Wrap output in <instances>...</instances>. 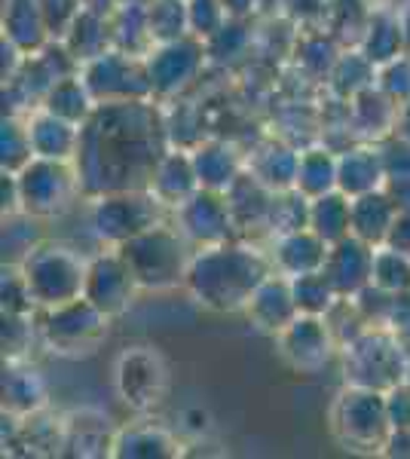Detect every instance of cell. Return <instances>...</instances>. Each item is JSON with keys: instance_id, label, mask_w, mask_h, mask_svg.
Instances as JSON below:
<instances>
[{"instance_id": "obj_3", "label": "cell", "mask_w": 410, "mask_h": 459, "mask_svg": "<svg viewBox=\"0 0 410 459\" xmlns=\"http://www.w3.org/2000/svg\"><path fill=\"white\" fill-rule=\"evenodd\" d=\"M343 371L349 386L389 392L410 377L407 346L389 325H371L343 346Z\"/></svg>"}, {"instance_id": "obj_54", "label": "cell", "mask_w": 410, "mask_h": 459, "mask_svg": "<svg viewBox=\"0 0 410 459\" xmlns=\"http://www.w3.org/2000/svg\"><path fill=\"white\" fill-rule=\"evenodd\" d=\"M401 28H405V43H407V53H410V4H405V10L398 13Z\"/></svg>"}, {"instance_id": "obj_36", "label": "cell", "mask_w": 410, "mask_h": 459, "mask_svg": "<svg viewBox=\"0 0 410 459\" xmlns=\"http://www.w3.org/2000/svg\"><path fill=\"white\" fill-rule=\"evenodd\" d=\"M147 28H151L153 47L156 43L181 40L190 34V10L188 0H153L147 6Z\"/></svg>"}, {"instance_id": "obj_2", "label": "cell", "mask_w": 410, "mask_h": 459, "mask_svg": "<svg viewBox=\"0 0 410 459\" xmlns=\"http://www.w3.org/2000/svg\"><path fill=\"white\" fill-rule=\"evenodd\" d=\"M270 276V264L255 248L208 246L193 255L188 270V291L214 313H240L249 307L255 288Z\"/></svg>"}, {"instance_id": "obj_38", "label": "cell", "mask_w": 410, "mask_h": 459, "mask_svg": "<svg viewBox=\"0 0 410 459\" xmlns=\"http://www.w3.org/2000/svg\"><path fill=\"white\" fill-rule=\"evenodd\" d=\"M371 285L383 288V291H389V294L410 291V255L392 246H377Z\"/></svg>"}, {"instance_id": "obj_33", "label": "cell", "mask_w": 410, "mask_h": 459, "mask_svg": "<svg viewBox=\"0 0 410 459\" xmlns=\"http://www.w3.org/2000/svg\"><path fill=\"white\" fill-rule=\"evenodd\" d=\"M337 166L340 157H334V151H327V147L303 151L301 166H297V190L310 199L337 190Z\"/></svg>"}, {"instance_id": "obj_1", "label": "cell", "mask_w": 410, "mask_h": 459, "mask_svg": "<svg viewBox=\"0 0 410 459\" xmlns=\"http://www.w3.org/2000/svg\"><path fill=\"white\" fill-rule=\"evenodd\" d=\"M162 126L147 101L99 105L83 123L77 151V175L89 194L151 187L162 160Z\"/></svg>"}, {"instance_id": "obj_25", "label": "cell", "mask_w": 410, "mask_h": 459, "mask_svg": "<svg viewBox=\"0 0 410 459\" xmlns=\"http://www.w3.org/2000/svg\"><path fill=\"white\" fill-rule=\"evenodd\" d=\"M4 31L6 40L19 47V53H40L49 37L40 0H6Z\"/></svg>"}, {"instance_id": "obj_29", "label": "cell", "mask_w": 410, "mask_h": 459, "mask_svg": "<svg viewBox=\"0 0 410 459\" xmlns=\"http://www.w3.org/2000/svg\"><path fill=\"white\" fill-rule=\"evenodd\" d=\"M310 227L322 236L327 246L353 236V196H346L343 190L316 196L310 203Z\"/></svg>"}, {"instance_id": "obj_42", "label": "cell", "mask_w": 410, "mask_h": 459, "mask_svg": "<svg viewBox=\"0 0 410 459\" xmlns=\"http://www.w3.org/2000/svg\"><path fill=\"white\" fill-rule=\"evenodd\" d=\"M251 34L245 31V25L240 19H227L223 25L214 31L212 37H205V53L208 58H214V62H227V58H236L245 53V47H249Z\"/></svg>"}, {"instance_id": "obj_27", "label": "cell", "mask_w": 410, "mask_h": 459, "mask_svg": "<svg viewBox=\"0 0 410 459\" xmlns=\"http://www.w3.org/2000/svg\"><path fill=\"white\" fill-rule=\"evenodd\" d=\"M47 404V383L34 368H22L13 361L4 374V413L10 417H34L40 407Z\"/></svg>"}, {"instance_id": "obj_26", "label": "cell", "mask_w": 410, "mask_h": 459, "mask_svg": "<svg viewBox=\"0 0 410 459\" xmlns=\"http://www.w3.org/2000/svg\"><path fill=\"white\" fill-rule=\"evenodd\" d=\"M297 166H301V153L291 151L282 142H270L255 151V157L249 162V172L260 184H266L273 194H285V190L297 187Z\"/></svg>"}, {"instance_id": "obj_20", "label": "cell", "mask_w": 410, "mask_h": 459, "mask_svg": "<svg viewBox=\"0 0 410 459\" xmlns=\"http://www.w3.org/2000/svg\"><path fill=\"white\" fill-rule=\"evenodd\" d=\"M151 194L160 199L162 205H184L188 199L199 190V175L193 169V157L184 151H169L162 153V160L156 162L153 178H151Z\"/></svg>"}, {"instance_id": "obj_23", "label": "cell", "mask_w": 410, "mask_h": 459, "mask_svg": "<svg viewBox=\"0 0 410 459\" xmlns=\"http://www.w3.org/2000/svg\"><path fill=\"white\" fill-rule=\"evenodd\" d=\"M190 157H193V169H196V175H199V187H205V190L227 194L236 178L242 175L240 153L223 142H199L193 147Z\"/></svg>"}, {"instance_id": "obj_53", "label": "cell", "mask_w": 410, "mask_h": 459, "mask_svg": "<svg viewBox=\"0 0 410 459\" xmlns=\"http://www.w3.org/2000/svg\"><path fill=\"white\" fill-rule=\"evenodd\" d=\"M395 135L405 138V142H410V101H405V105H401V114H398V129H395Z\"/></svg>"}, {"instance_id": "obj_21", "label": "cell", "mask_w": 410, "mask_h": 459, "mask_svg": "<svg viewBox=\"0 0 410 459\" xmlns=\"http://www.w3.org/2000/svg\"><path fill=\"white\" fill-rule=\"evenodd\" d=\"M28 132H31L34 157L71 162L74 157H77V151H80V135H83V126H77L71 120H62V117L49 114V110H40V114L31 117Z\"/></svg>"}, {"instance_id": "obj_6", "label": "cell", "mask_w": 410, "mask_h": 459, "mask_svg": "<svg viewBox=\"0 0 410 459\" xmlns=\"http://www.w3.org/2000/svg\"><path fill=\"white\" fill-rule=\"evenodd\" d=\"M19 266H22V276H25L28 288H31V298L37 307L52 309V307H62V303L83 298L89 264L80 261L71 248L37 246Z\"/></svg>"}, {"instance_id": "obj_41", "label": "cell", "mask_w": 410, "mask_h": 459, "mask_svg": "<svg viewBox=\"0 0 410 459\" xmlns=\"http://www.w3.org/2000/svg\"><path fill=\"white\" fill-rule=\"evenodd\" d=\"M340 56L343 53L334 34H310V37H303V43L297 47V62L310 74H318V77H322V74L327 77Z\"/></svg>"}, {"instance_id": "obj_12", "label": "cell", "mask_w": 410, "mask_h": 459, "mask_svg": "<svg viewBox=\"0 0 410 459\" xmlns=\"http://www.w3.org/2000/svg\"><path fill=\"white\" fill-rule=\"evenodd\" d=\"M205 43L199 37H181V40L156 43L147 56V74H151L153 95H178L199 77L205 62Z\"/></svg>"}, {"instance_id": "obj_40", "label": "cell", "mask_w": 410, "mask_h": 459, "mask_svg": "<svg viewBox=\"0 0 410 459\" xmlns=\"http://www.w3.org/2000/svg\"><path fill=\"white\" fill-rule=\"evenodd\" d=\"M310 196H303L301 190H285V194H275L273 199V214H270V230L275 236L291 233V230L310 227Z\"/></svg>"}, {"instance_id": "obj_55", "label": "cell", "mask_w": 410, "mask_h": 459, "mask_svg": "<svg viewBox=\"0 0 410 459\" xmlns=\"http://www.w3.org/2000/svg\"><path fill=\"white\" fill-rule=\"evenodd\" d=\"M120 4H126V6H151L153 0H120Z\"/></svg>"}, {"instance_id": "obj_9", "label": "cell", "mask_w": 410, "mask_h": 459, "mask_svg": "<svg viewBox=\"0 0 410 459\" xmlns=\"http://www.w3.org/2000/svg\"><path fill=\"white\" fill-rule=\"evenodd\" d=\"M83 83L92 92L95 105H114V101H144L153 95L147 62H141L123 49H108L104 56L83 65Z\"/></svg>"}, {"instance_id": "obj_19", "label": "cell", "mask_w": 410, "mask_h": 459, "mask_svg": "<svg viewBox=\"0 0 410 459\" xmlns=\"http://www.w3.org/2000/svg\"><path fill=\"white\" fill-rule=\"evenodd\" d=\"M327 242L316 233L312 227L291 230L275 239V270L285 273V276H303V273L322 270L327 261Z\"/></svg>"}, {"instance_id": "obj_30", "label": "cell", "mask_w": 410, "mask_h": 459, "mask_svg": "<svg viewBox=\"0 0 410 459\" xmlns=\"http://www.w3.org/2000/svg\"><path fill=\"white\" fill-rule=\"evenodd\" d=\"M362 53L368 56L377 68H383L392 58L407 53L405 28H401L398 13H374V16H371L368 31L362 37Z\"/></svg>"}, {"instance_id": "obj_13", "label": "cell", "mask_w": 410, "mask_h": 459, "mask_svg": "<svg viewBox=\"0 0 410 459\" xmlns=\"http://www.w3.org/2000/svg\"><path fill=\"white\" fill-rule=\"evenodd\" d=\"M279 355L301 374H318L334 352V331L325 316L301 313L285 331L275 334Z\"/></svg>"}, {"instance_id": "obj_50", "label": "cell", "mask_w": 410, "mask_h": 459, "mask_svg": "<svg viewBox=\"0 0 410 459\" xmlns=\"http://www.w3.org/2000/svg\"><path fill=\"white\" fill-rule=\"evenodd\" d=\"M386 194L395 199L398 212H410V178H392V181H386Z\"/></svg>"}, {"instance_id": "obj_14", "label": "cell", "mask_w": 410, "mask_h": 459, "mask_svg": "<svg viewBox=\"0 0 410 459\" xmlns=\"http://www.w3.org/2000/svg\"><path fill=\"white\" fill-rule=\"evenodd\" d=\"M175 218H178V230L188 236V242H196L203 248L223 246V242H230V236L236 230L227 194L205 190V187H199L188 203L178 205Z\"/></svg>"}, {"instance_id": "obj_31", "label": "cell", "mask_w": 410, "mask_h": 459, "mask_svg": "<svg viewBox=\"0 0 410 459\" xmlns=\"http://www.w3.org/2000/svg\"><path fill=\"white\" fill-rule=\"evenodd\" d=\"M110 43H114V31H110L108 16H99V13H92V10L80 13V16L74 19V25L68 28V34H65V47H68L71 56L83 65L108 53Z\"/></svg>"}, {"instance_id": "obj_45", "label": "cell", "mask_w": 410, "mask_h": 459, "mask_svg": "<svg viewBox=\"0 0 410 459\" xmlns=\"http://www.w3.org/2000/svg\"><path fill=\"white\" fill-rule=\"evenodd\" d=\"M377 86L386 89L398 105L410 101V53L392 58L389 65H383L377 77Z\"/></svg>"}, {"instance_id": "obj_15", "label": "cell", "mask_w": 410, "mask_h": 459, "mask_svg": "<svg viewBox=\"0 0 410 459\" xmlns=\"http://www.w3.org/2000/svg\"><path fill=\"white\" fill-rule=\"evenodd\" d=\"M138 291V282L132 276L129 264L123 261L120 251H110V255H99L89 261L86 270V285L83 298L101 309L104 316H120L129 309L132 298Z\"/></svg>"}, {"instance_id": "obj_18", "label": "cell", "mask_w": 410, "mask_h": 459, "mask_svg": "<svg viewBox=\"0 0 410 459\" xmlns=\"http://www.w3.org/2000/svg\"><path fill=\"white\" fill-rule=\"evenodd\" d=\"M398 114H401V105L377 83L362 89L355 99H349V120H353V129L364 138H374V142L392 135V132L398 129Z\"/></svg>"}, {"instance_id": "obj_44", "label": "cell", "mask_w": 410, "mask_h": 459, "mask_svg": "<svg viewBox=\"0 0 410 459\" xmlns=\"http://www.w3.org/2000/svg\"><path fill=\"white\" fill-rule=\"evenodd\" d=\"M188 10H190V34H196L199 40L212 37L230 19L223 0H188Z\"/></svg>"}, {"instance_id": "obj_51", "label": "cell", "mask_w": 410, "mask_h": 459, "mask_svg": "<svg viewBox=\"0 0 410 459\" xmlns=\"http://www.w3.org/2000/svg\"><path fill=\"white\" fill-rule=\"evenodd\" d=\"M260 4V0H223V6H227V13H230V19H242V16H249L251 10Z\"/></svg>"}, {"instance_id": "obj_52", "label": "cell", "mask_w": 410, "mask_h": 459, "mask_svg": "<svg viewBox=\"0 0 410 459\" xmlns=\"http://www.w3.org/2000/svg\"><path fill=\"white\" fill-rule=\"evenodd\" d=\"M117 6H120V0H83V10H92L99 16H114Z\"/></svg>"}, {"instance_id": "obj_16", "label": "cell", "mask_w": 410, "mask_h": 459, "mask_svg": "<svg viewBox=\"0 0 410 459\" xmlns=\"http://www.w3.org/2000/svg\"><path fill=\"white\" fill-rule=\"evenodd\" d=\"M374 251L377 246L359 239V236H346V239L334 242L327 248L325 276L337 288L340 298H355L362 288L371 285V273H374Z\"/></svg>"}, {"instance_id": "obj_48", "label": "cell", "mask_w": 410, "mask_h": 459, "mask_svg": "<svg viewBox=\"0 0 410 459\" xmlns=\"http://www.w3.org/2000/svg\"><path fill=\"white\" fill-rule=\"evenodd\" d=\"M386 411H389L392 429H410V380L386 392Z\"/></svg>"}, {"instance_id": "obj_32", "label": "cell", "mask_w": 410, "mask_h": 459, "mask_svg": "<svg viewBox=\"0 0 410 459\" xmlns=\"http://www.w3.org/2000/svg\"><path fill=\"white\" fill-rule=\"evenodd\" d=\"M95 108L99 105H95L92 92H89V86L83 83L80 74H71V77L58 80V83L43 95V110H49V114L62 117V120H71L77 126H83L89 117L95 114Z\"/></svg>"}, {"instance_id": "obj_49", "label": "cell", "mask_w": 410, "mask_h": 459, "mask_svg": "<svg viewBox=\"0 0 410 459\" xmlns=\"http://www.w3.org/2000/svg\"><path fill=\"white\" fill-rule=\"evenodd\" d=\"M383 246H392L410 255V212H398V218H395V224L389 230V239H386Z\"/></svg>"}, {"instance_id": "obj_17", "label": "cell", "mask_w": 410, "mask_h": 459, "mask_svg": "<svg viewBox=\"0 0 410 459\" xmlns=\"http://www.w3.org/2000/svg\"><path fill=\"white\" fill-rule=\"evenodd\" d=\"M245 316L251 318L257 331H266V334H279L285 331L301 309H297V300H294V288H291V276H266L264 282L255 288L251 294L249 307H245Z\"/></svg>"}, {"instance_id": "obj_28", "label": "cell", "mask_w": 410, "mask_h": 459, "mask_svg": "<svg viewBox=\"0 0 410 459\" xmlns=\"http://www.w3.org/2000/svg\"><path fill=\"white\" fill-rule=\"evenodd\" d=\"M110 456L120 459H162L178 456V441L160 426H132L114 435Z\"/></svg>"}, {"instance_id": "obj_46", "label": "cell", "mask_w": 410, "mask_h": 459, "mask_svg": "<svg viewBox=\"0 0 410 459\" xmlns=\"http://www.w3.org/2000/svg\"><path fill=\"white\" fill-rule=\"evenodd\" d=\"M43 16H47L49 34H68V28L74 25V19L83 13V0H40Z\"/></svg>"}, {"instance_id": "obj_4", "label": "cell", "mask_w": 410, "mask_h": 459, "mask_svg": "<svg viewBox=\"0 0 410 459\" xmlns=\"http://www.w3.org/2000/svg\"><path fill=\"white\" fill-rule=\"evenodd\" d=\"M117 251L129 264L138 288H144V291H169V288L188 282L193 257L188 255V236L181 230L156 224L117 246Z\"/></svg>"}, {"instance_id": "obj_35", "label": "cell", "mask_w": 410, "mask_h": 459, "mask_svg": "<svg viewBox=\"0 0 410 459\" xmlns=\"http://www.w3.org/2000/svg\"><path fill=\"white\" fill-rule=\"evenodd\" d=\"M377 80V65L371 62L364 53H343L334 65V71L327 74V83L334 86V92L340 99H355L362 89L374 86Z\"/></svg>"}, {"instance_id": "obj_10", "label": "cell", "mask_w": 410, "mask_h": 459, "mask_svg": "<svg viewBox=\"0 0 410 459\" xmlns=\"http://www.w3.org/2000/svg\"><path fill=\"white\" fill-rule=\"evenodd\" d=\"M114 386L126 407L138 413L153 411L169 392V365L153 346H129L117 355Z\"/></svg>"}, {"instance_id": "obj_5", "label": "cell", "mask_w": 410, "mask_h": 459, "mask_svg": "<svg viewBox=\"0 0 410 459\" xmlns=\"http://www.w3.org/2000/svg\"><path fill=\"white\" fill-rule=\"evenodd\" d=\"M331 429L340 444L355 454H383L392 435L386 392L349 386L331 407Z\"/></svg>"}, {"instance_id": "obj_22", "label": "cell", "mask_w": 410, "mask_h": 459, "mask_svg": "<svg viewBox=\"0 0 410 459\" xmlns=\"http://www.w3.org/2000/svg\"><path fill=\"white\" fill-rule=\"evenodd\" d=\"M383 187H386V166L379 147H353V151H343L337 166V190L355 199Z\"/></svg>"}, {"instance_id": "obj_37", "label": "cell", "mask_w": 410, "mask_h": 459, "mask_svg": "<svg viewBox=\"0 0 410 459\" xmlns=\"http://www.w3.org/2000/svg\"><path fill=\"white\" fill-rule=\"evenodd\" d=\"M43 246L40 242V218L28 212H13L4 218V261L22 264L28 255Z\"/></svg>"}, {"instance_id": "obj_39", "label": "cell", "mask_w": 410, "mask_h": 459, "mask_svg": "<svg viewBox=\"0 0 410 459\" xmlns=\"http://www.w3.org/2000/svg\"><path fill=\"white\" fill-rule=\"evenodd\" d=\"M0 160H4V172H22L28 162L34 160L31 132L22 126L16 117H6L4 132H0Z\"/></svg>"}, {"instance_id": "obj_8", "label": "cell", "mask_w": 410, "mask_h": 459, "mask_svg": "<svg viewBox=\"0 0 410 459\" xmlns=\"http://www.w3.org/2000/svg\"><path fill=\"white\" fill-rule=\"evenodd\" d=\"M19 181V203L22 212L34 214V218H52L62 214L77 196L80 175L65 160H43L34 157L22 172H16Z\"/></svg>"}, {"instance_id": "obj_34", "label": "cell", "mask_w": 410, "mask_h": 459, "mask_svg": "<svg viewBox=\"0 0 410 459\" xmlns=\"http://www.w3.org/2000/svg\"><path fill=\"white\" fill-rule=\"evenodd\" d=\"M291 288H294L297 309L307 316H327L340 300L337 288L331 285V279L325 276V270L291 276Z\"/></svg>"}, {"instance_id": "obj_43", "label": "cell", "mask_w": 410, "mask_h": 459, "mask_svg": "<svg viewBox=\"0 0 410 459\" xmlns=\"http://www.w3.org/2000/svg\"><path fill=\"white\" fill-rule=\"evenodd\" d=\"M34 343L31 313H4V355L6 361H22L28 346Z\"/></svg>"}, {"instance_id": "obj_7", "label": "cell", "mask_w": 410, "mask_h": 459, "mask_svg": "<svg viewBox=\"0 0 410 459\" xmlns=\"http://www.w3.org/2000/svg\"><path fill=\"white\" fill-rule=\"evenodd\" d=\"M108 322L110 316H104L95 303L77 298L47 309L40 325V340L49 352L65 355V359H80V355H92L104 343Z\"/></svg>"}, {"instance_id": "obj_47", "label": "cell", "mask_w": 410, "mask_h": 459, "mask_svg": "<svg viewBox=\"0 0 410 459\" xmlns=\"http://www.w3.org/2000/svg\"><path fill=\"white\" fill-rule=\"evenodd\" d=\"M379 151H383L386 181H392V178H410V142L395 135Z\"/></svg>"}, {"instance_id": "obj_24", "label": "cell", "mask_w": 410, "mask_h": 459, "mask_svg": "<svg viewBox=\"0 0 410 459\" xmlns=\"http://www.w3.org/2000/svg\"><path fill=\"white\" fill-rule=\"evenodd\" d=\"M395 218H398V205L386 194V187L353 199V236L371 242V246H383L389 239Z\"/></svg>"}, {"instance_id": "obj_11", "label": "cell", "mask_w": 410, "mask_h": 459, "mask_svg": "<svg viewBox=\"0 0 410 459\" xmlns=\"http://www.w3.org/2000/svg\"><path fill=\"white\" fill-rule=\"evenodd\" d=\"M162 203L151 190H114L101 194L99 203L92 205V230L104 242L123 246L132 236L144 233L160 224Z\"/></svg>"}]
</instances>
